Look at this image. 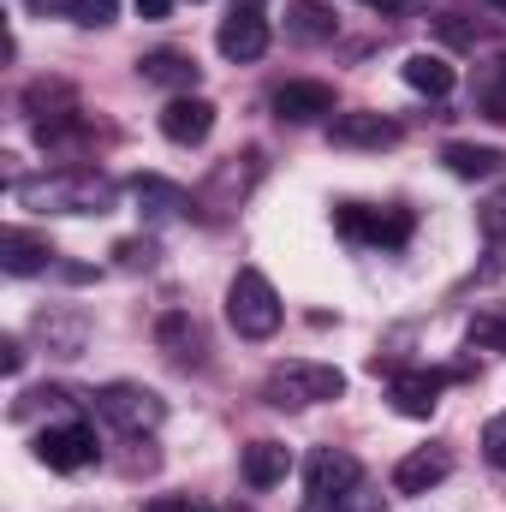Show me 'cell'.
I'll return each instance as SVG.
<instances>
[{
	"instance_id": "6",
	"label": "cell",
	"mask_w": 506,
	"mask_h": 512,
	"mask_svg": "<svg viewBox=\"0 0 506 512\" xmlns=\"http://www.w3.org/2000/svg\"><path fill=\"white\" fill-rule=\"evenodd\" d=\"M334 233L346 245H376V251H399L411 239V215L405 209H370V203H340L334 209Z\"/></svg>"
},
{
	"instance_id": "14",
	"label": "cell",
	"mask_w": 506,
	"mask_h": 512,
	"mask_svg": "<svg viewBox=\"0 0 506 512\" xmlns=\"http://www.w3.org/2000/svg\"><path fill=\"white\" fill-rule=\"evenodd\" d=\"M328 137H334V149H393L399 126L387 114H334Z\"/></svg>"
},
{
	"instance_id": "31",
	"label": "cell",
	"mask_w": 506,
	"mask_h": 512,
	"mask_svg": "<svg viewBox=\"0 0 506 512\" xmlns=\"http://www.w3.org/2000/svg\"><path fill=\"white\" fill-rule=\"evenodd\" d=\"M143 512H209V507L191 501V495H155V501H143Z\"/></svg>"
},
{
	"instance_id": "27",
	"label": "cell",
	"mask_w": 506,
	"mask_h": 512,
	"mask_svg": "<svg viewBox=\"0 0 506 512\" xmlns=\"http://www.w3.org/2000/svg\"><path fill=\"white\" fill-rule=\"evenodd\" d=\"M435 30H441V42H447V48H477V36H483V24H471L465 12H441V18H435Z\"/></svg>"
},
{
	"instance_id": "26",
	"label": "cell",
	"mask_w": 506,
	"mask_h": 512,
	"mask_svg": "<svg viewBox=\"0 0 506 512\" xmlns=\"http://www.w3.org/2000/svg\"><path fill=\"white\" fill-rule=\"evenodd\" d=\"M66 18L84 24V30H102V24L120 18V0H66Z\"/></svg>"
},
{
	"instance_id": "21",
	"label": "cell",
	"mask_w": 506,
	"mask_h": 512,
	"mask_svg": "<svg viewBox=\"0 0 506 512\" xmlns=\"http://www.w3.org/2000/svg\"><path fill=\"white\" fill-rule=\"evenodd\" d=\"M131 197H137L155 221H173V215H191V209H197V203H191V191H179V185H167V179H155V173L131 179Z\"/></svg>"
},
{
	"instance_id": "8",
	"label": "cell",
	"mask_w": 506,
	"mask_h": 512,
	"mask_svg": "<svg viewBox=\"0 0 506 512\" xmlns=\"http://www.w3.org/2000/svg\"><path fill=\"white\" fill-rule=\"evenodd\" d=\"M215 48H221L227 60H262V54H268V18H262L256 0H239V6L221 18Z\"/></svg>"
},
{
	"instance_id": "12",
	"label": "cell",
	"mask_w": 506,
	"mask_h": 512,
	"mask_svg": "<svg viewBox=\"0 0 506 512\" xmlns=\"http://www.w3.org/2000/svg\"><path fill=\"white\" fill-rule=\"evenodd\" d=\"M447 477H453V453L447 447H417L393 465V495H429Z\"/></svg>"
},
{
	"instance_id": "9",
	"label": "cell",
	"mask_w": 506,
	"mask_h": 512,
	"mask_svg": "<svg viewBox=\"0 0 506 512\" xmlns=\"http://www.w3.org/2000/svg\"><path fill=\"white\" fill-rule=\"evenodd\" d=\"M453 382V370H393L387 376V399L399 417H429L441 405V387Z\"/></svg>"
},
{
	"instance_id": "29",
	"label": "cell",
	"mask_w": 506,
	"mask_h": 512,
	"mask_svg": "<svg viewBox=\"0 0 506 512\" xmlns=\"http://www.w3.org/2000/svg\"><path fill=\"white\" fill-rule=\"evenodd\" d=\"M483 459H489L495 471H506V411H495V417L483 423Z\"/></svg>"
},
{
	"instance_id": "32",
	"label": "cell",
	"mask_w": 506,
	"mask_h": 512,
	"mask_svg": "<svg viewBox=\"0 0 506 512\" xmlns=\"http://www.w3.org/2000/svg\"><path fill=\"white\" fill-rule=\"evenodd\" d=\"M114 256H120L126 268H149V262H155V245H149V239H126Z\"/></svg>"
},
{
	"instance_id": "1",
	"label": "cell",
	"mask_w": 506,
	"mask_h": 512,
	"mask_svg": "<svg viewBox=\"0 0 506 512\" xmlns=\"http://www.w3.org/2000/svg\"><path fill=\"white\" fill-rule=\"evenodd\" d=\"M12 197H18L24 209H42V215H108V209L120 203V185H114L108 173L72 161V167L42 173V179H18Z\"/></svg>"
},
{
	"instance_id": "7",
	"label": "cell",
	"mask_w": 506,
	"mask_h": 512,
	"mask_svg": "<svg viewBox=\"0 0 506 512\" xmlns=\"http://www.w3.org/2000/svg\"><path fill=\"white\" fill-rule=\"evenodd\" d=\"M36 459H42L48 471H84V465H96V459H102V447H96V423H84V417H72V423H48V429L36 435Z\"/></svg>"
},
{
	"instance_id": "10",
	"label": "cell",
	"mask_w": 506,
	"mask_h": 512,
	"mask_svg": "<svg viewBox=\"0 0 506 512\" xmlns=\"http://www.w3.org/2000/svg\"><path fill=\"white\" fill-rule=\"evenodd\" d=\"M274 114L286 126H310V120H334V84L322 78H292L274 90Z\"/></svg>"
},
{
	"instance_id": "20",
	"label": "cell",
	"mask_w": 506,
	"mask_h": 512,
	"mask_svg": "<svg viewBox=\"0 0 506 512\" xmlns=\"http://www.w3.org/2000/svg\"><path fill=\"white\" fill-rule=\"evenodd\" d=\"M399 78H405V84H411L417 96H447V90L459 84V72L447 66V54H405Z\"/></svg>"
},
{
	"instance_id": "3",
	"label": "cell",
	"mask_w": 506,
	"mask_h": 512,
	"mask_svg": "<svg viewBox=\"0 0 506 512\" xmlns=\"http://www.w3.org/2000/svg\"><path fill=\"white\" fill-rule=\"evenodd\" d=\"M280 292L268 286V274L262 268H239L233 274V286H227V322H233V334L239 340H274L280 334Z\"/></svg>"
},
{
	"instance_id": "33",
	"label": "cell",
	"mask_w": 506,
	"mask_h": 512,
	"mask_svg": "<svg viewBox=\"0 0 506 512\" xmlns=\"http://www.w3.org/2000/svg\"><path fill=\"white\" fill-rule=\"evenodd\" d=\"M364 6H376V12H387V18H417L429 0H364Z\"/></svg>"
},
{
	"instance_id": "36",
	"label": "cell",
	"mask_w": 506,
	"mask_h": 512,
	"mask_svg": "<svg viewBox=\"0 0 506 512\" xmlns=\"http://www.w3.org/2000/svg\"><path fill=\"white\" fill-rule=\"evenodd\" d=\"M495 6H501V12H506V0H495Z\"/></svg>"
},
{
	"instance_id": "5",
	"label": "cell",
	"mask_w": 506,
	"mask_h": 512,
	"mask_svg": "<svg viewBox=\"0 0 506 512\" xmlns=\"http://www.w3.org/2000/svg\"><path fill=\"white\" fill-rule=\"evenodd\" d=\"M358 483H364L358 453H346V447H316V453L304 459V512H334Z\"/></svg>"
},
{
	"instance_id": "28",
	"label": "cell",
	"mask_w": 506,
	"mask_h": 512,
	"mask_svg": "<svg viewBox=\"0 0 506 512\" xmlns=\"http://www.w3.org/2000/svg\"><path fill=\"white\" fill-rule=\"evenodd\" d=\"M477 227H483V239H489V245H506V185L483 203V209H477Z\"/></svg>"
},
{
	"instance_id": "18",
	"label": "cell",
	"mask_w": 506,
	"mask_h": 512,
	"mask_svg": "<svg viewBox=\"0 0 506 512\" xmlns=\"http://www.w3.org/2000/svg\"><path fill=\"white\" fill-rule=\"evenodd\" d=\"M441 161H447L453 179H495L506 167V149H495V143H447Z\"/></svg>"
},
{
	"instance_id": "17",
	"label": "cell",
	"mask_w": 506,
	"mask_h": 512,
	"mask_svg": "<svg viewBox=\"0 0 506 512\" xmlns=\"http://www.w3.org/2000/svg\"><path fill=\"white\" fill-rule=\"evenodd\" d=\"M286 36L304 42V48H322V42L340 36V18H334V6H322V0H292V6H286Z\"/></svg>"
},
{
	"instance_id": "15",
	"label": "cell",
	"mask_w": 506,
	"mask_h": 512,
	"mask_svg": "<svg viewBox=\"0 0 506 512\" xmlns=\"http://www.w3.org/2000/svg\"><path fill=\"white\" fill-rule=\"evenodd\" d=\"M54 262V245H48V233H30V227H6L0 233V268L6 274H42Z\"/></svg>"
},
{
	"instance_id": "24",
	"label": "cell",
	"mask_w": 506,
	"mask_h": 512,
	"mask_svg": "<svg viewBox=\"0 0 506 512\" xmlns=\"http://www.w3.org/2000/svg\"><path fill=\"white\" fill-rule=\"evenodd\" d=\"M36 328H42L48 352H60V358H78V352H84V334H90L84 316H66V322H60V316H36Z\"/></svg>"
},
{
	"instance_id": "23",
	"label": "cell",
	"mask_w": 506,
	"mask_h": 512,
	"mask_svg": "<svg viewBox=\"0 0 506 512\" xmlns=\"http://www.w3.org/2000/svg\"><path fill=\"white\" fill-rule=\"evenodd\" d=\"M471 96H477V114H483V120H501V126H506V54H501V60H489V66L477 72Z\"/></svg>"
},
{
	"instance_id": "22",
	"label": "cell",
	"mask_w": 506,
	"mask_h": 512,
	"mask_svg": "<svg viewBox=\"0 0 506 512\" xmlns=\"http://www.w3.org/2000/svg\"><path fill=\"white\" fill-rule=\"evenodd\" d=\"M286 471H292V453H286L280 441H251V447H245V483H251V489L286 483Z\"/></svg>"
},
{
	"instance_id": "11",
	"label": "cell",
	"mask_w": 506,
	"mask_h": 512,
	"mask_svg": "<svg viewBox=\"0 0 506 512\" xmlns=\"http://www.w3.org/2000/svg\"><path fill=\"white\" fill-rule=\"evenodd\" d=\"M155 346H161L167 364H179V370H203V364H209V340H203V328H197L185 310H167V316L155 322Z\"/></svg>"
},
{
	"instance_id": "34",
	"label": "cell",
	"mask_w": 506,
	"mask_h": 512,
	"mask_svg": "<svg viewBox=\"0 0 506 512\" xmlns=\"http://www.w3.org/2000/svg\"><path fill=\"white\" fill-rule=\"evenodd\" d=\"M0 370H6V376L24 370V346H18V340H0Z\"/></svg>"
},
{
	"instance_id": "4",
	"label": "cell",
	"mask_w": 506,
	"mask_h": 512,
	"mask_svg": "<svg viewBox=\"0 0 506 512\" xmlns=\"http://www.w3.org/2000/svg\"><path fill=\"white\" fill-rule=\"evenodd\" d=\"M90 405H96V417H102L108 429H120L126 441L161 429V417H167V399H161L155 387H143V382H108Z\"/></svg>"
},
{
	"instance_id": "30",
	"label": "cell",
	"mask_w": 506,
	"mask_h": 512,
	"mask_svg": "<svg viewBox=\"0 0 506 512\" xmlns=\"http://www.w3.org/2000/svg\"><path fill=\"white\" fill-rule=\"evenodd\" d=\"M334 512H387V507H381V495L370 489V483H358V489H352V495H346Z\"/></svg>"
},
{
	"instance_id": "13",
	"label": "cell",
	"mask_w": 506,
	"mask_h": 512,
	"mask_svg": "<svg viewBox=\"0 0 506 512\" xmlns=\"http://www.w3.org/2000/svg\"><path fill=\"white\" fill-rule=\"evenodd\" d=\"M209 131H215V102H203V96H173V102L161 108V137L179 143V149L203 143Z\"/></svg>"
},
{
	"instance_id": "25",
	"label": "cell",
	"mask_w": 506,
	"mask_h": 512,
	"mask_svg": "<svg viewBox=\"0 0 506 512\" xmlns=\"http://www.w3.org/2000/svg\"><path fill=\"white\" fill-rule=\"evenodd\" d=\"M465 340L477 346V352H506V310H477L471 322H465Z\"/></svg>"
},
{
	"instance_id": "16",
	"label": "cell",
	"mask_w": 506,
	"mask_h": 512,
	"mask_svg": "<svg viewBox=\"0 0 506 512\" xmlns=\"http://www.w3.org/2000/svg\"><path fill=\"white\" fill-rule=\"evenodd\" d=\"M137 78H143V84H161V90L191 96V90H197V60H191V54H179V48H155V54H143V60H137Z\"/></svg>"
},
{
	"instance_id": "2",
	"label": "cell",
	"mask_w": 506,
	"mask_h": 512,
	"mask_svg": "<svg viewBox=\"0 0 506 512\" xmlns=\"http://www.w3.org/2000/svg\"><path fill=\"white\" fill-rule=\"evenodd\" d=\"M340 393H346V376H340L334 364H316V358H286V364H274L268 382H262V399H268L274 411L328 405V399H340Z\"/></svg>"
},
{
	"instance_id": "35",
	"label": "cell",
	"mask_w": 506,
	"mask_h": 512,
	"mask_svg": "<svg viewBox=\"0 0 506 512\" xmlns=\"http://www.w3.org/2000/svg\"><path fill=\"white\" fill-rule=\"evenodd\" d=\"M137 12H143V18H167V12H173V0H137Z\"/></svg>"
},
{
	"instance_id": "19",
	"label": "cell",
	"mask_w": 506,
	"mask_h": 512,
	"mask_svg": "<svg viewBox=\"0 0 506 512\" xmlns=\"http://www.w3.org/2000/svg\"><path fill=\"white\" fill-rule=\"evenodd\" d=\"M24 114H30L36 126H54V120H66V114H78V96H72V84H60V78H36V84L24 90Z\"/></svg>"
}]
</instances>
